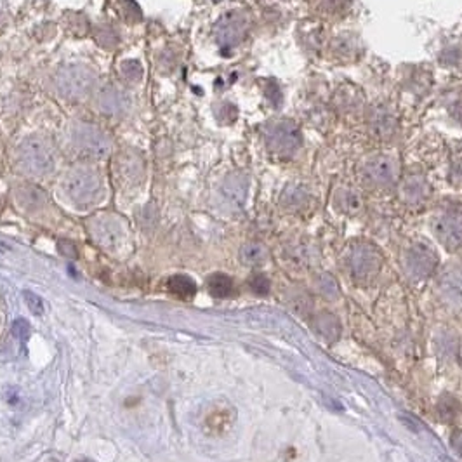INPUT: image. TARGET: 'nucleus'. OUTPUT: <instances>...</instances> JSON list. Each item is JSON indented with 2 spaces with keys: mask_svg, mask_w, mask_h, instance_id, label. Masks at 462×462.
Listing matches in <instances>:
<instances>
[{
  "mask_svg": "<svg viewBox=\"0 0 462 462\" xmlns=\"http://www.w3.org/2000/svg\"><path fill=\"white\" fill-rule=\"evenodd\" d=\"M18 166L30 175H45L54 171L56 155L45 137L30 136L18 148Z\"/></svg>",
  "mask_w": 462,
  "mask_h": 462,
  "instance_id": "1",
  "label": "nucleus"
},
{
  "mask_svg": "<svg viewBox=\"0 0 462 462\" xmlns=\"http://www.w3.org/2000/svg\"><path fill=\"white\" fill-rule=\"evenodd\" d=\"M346 266L354 280L369 282L383 268V255L372 243L358 242L347 250Z\"/></svg>",
  "mask_w": 462,
  "mask_h": 462,
  "instance_id": "2",
  "label": "nucleus"
},
{
  "mask_svg": "<svg viewBox=\"0 0 462 462\" xmlns=\"http://www.w3.org/2000/svg\"><path fill=\"white\" fill-rule=\"evenodd\" d=\"M262 136L271 154L280 156L294 155L303 144V134L299 127L290 120L270 122L262 131Z\"/></svg>",
  "mask_w": 462,
  "mask_h": 462,
  "instance_id": "3",
  "label": "nucleus"
},
{
  "mask_svg": "<svg viewBox=\"0 0 462 462\" xmlns=\"http://www.w3.org/2000/svg\"><path fill=\"white\" fill-rule=\"evenodd\" d=\"M64 190L77 205L93 204L101 195V178L89 167H77L64 178Z\"/></svg>",
  "mask_w": 462,
  "mask_h": 462,
  "instance_id": "4",
  "label": "nucleus"
},
{
  "mask_svg": "<svg viewBox=\"0 0 462 462\" xmlns=\"http://www.w3.org/2000/svg\"><path fill=\"white\" fill-rule=\"evenodd\" d=\"M54 82L61 96L67 99H80L89 94L94 83V75L89 68L71 64V67L61 68L56 74Z\"/></svg>",
  "mask_w": 462,
  "mask_h": 462,
  "instance_id": "5",
  "label": "nucleus"
},
{
  "mask_svg": "<svg viewBox=\"0 0 462 462\" xmlns=\"http://www.w3.org/2000/svg\"><path fill=\"white\" fill-rule=\"evenodd\" d=\"M433 231L438 242L449 250L462 247V207H445L433 217Z\"/></svg>",
  "mask_w": 462,
  "mask_h": 462,
  "instance_id": "6",
  "label": "nucleus"
},
{
  "mask_svg": "<svg viewBox=\"0 0 462 462\" xmlns=\"http://www.w3.org/2000/svg\"><path fill=\"white\" fill-rule=\"evenodd\" d=\"M437 252L431 249L429 246H426V243H412V246L403 252V271L405 275L414 282L431 277V273L437 268Z\"/></svg>",
  "mask_w": 462,
  "mask_h": 462,
  "instance_id": "7",
  "label": "nucleus"
},
{
  "mask_svg": "<svg viewBox=\"0 0 462 462\" xmlns=\"http://www.w3.org/2000/svg\"><path fill=\"white\" fill-rule=\"evenodd\" d=\"M400 166L398 160L391 155L370 156L362 166V178L374 188H388L398 181Z\"/></svg>",
  "mask_w": 462,
  "mask_h": 462,
  "instance_id": "8",
  "label": "nucleus"
},
{
  "mask_svg": "<svg viewBox=\"0 0 462 462\" xmlns=\"http://www.w3.org/2000/svg\"><path fill=\"white\" fill-rule=\"evenodd\" d=\"M74 144L79 154L91 158H103L108 155L112 141L103 131L91 125H79L74 131Z\"/></svg>",
  "mask_w": 462,
  "mask_h": 462,
  "instance_id": "9",
  "label": "nucleus"
},
{
  "mask_svg": "<svg viewBox=\"0 0 462 462\" xmlns=\"http://www.w3.org/2000/svg\"><path fill=\"white\" fill-rule=\"evenodd\" d=\"M249 175L243 173H233L226 175L223 183L219 186V202L226 211L236 212L242 211L243 205H246L247 197H249Z\"/></svg>",
  "mask_w": 462,
  "mask_h": 462,
  "instance_id": "10",
  "label": "nucleus"
},
{
  "mask_svg": "<svg viewBox=\"0 0 462 462\" xmlns=\"http://www.w3.org/2000/svg\"><path fill=\"white\" fill-rule=\"evenodd\" d=\"M249 32V18L240 11H233L223 16L216 25V39L221 47L230 49L243 40Z\"/></svg>",
  "mask_w": 462,
  "mask_h": 462,
  "instance_id": "11",
  "label": "nucleus"
},
{
  "mask_svg": "<svg viewBox=\"0 0 462 462\" xmlns=\"http://www.w3.org/2000/svg\"><path fill=\"white\" fill-rule=\"evenodd\" d=\"M438 296L446 306L462 309V266H450L438 280Z\"/></svg>",
  "mask_w": 462,
  "mask_h": 462,
  "instance_id": "12",
  "label": "nucleus"
},
{
  "mask_svg": "<svg viewBox=\"0 0 462 462\" xmlns=\"http://www.w3.org/2000/svg\"><path fill=\"white\" fill-rule=\"evenodd\" d=\"M313 330L327 342H335L339 337H341V322L335 315L332 313L322 311L316 313L311 318Z\"/></svg>",
  "mask_w": 462,
  "mask_h": 462,
  "instance_id": "13",
  "label": "nucleus"
},
{
  "mask_svg": "<svg viewBox=\"0 0 462 462\" xmlns=\"http://www.w3.org/2000/svg\"><path fill=\"white\" fill-rule=\"evenodd\" d=\"M400 195H402V200L405 204L419 205L422 202H426L427 197H429V186H427L426 179L421 178V175H410V178H407L403 181Z\"/></svg>",
  "mask_w": 462,
  "mask_h": 462,
  "instance_id": "14",
  "label": "nucleus"
},
{
  "mask_svg": "<svg viewBox=\"0 0 462 462\" xmlns=\"http://www.w3.org/2000/svg\"><path fill=\"white\" fill-rule=\"evenodd\" d=\"M370 129H372L374 136L379 139H389L396 131V118L389 112V108H376L370 115Z\"/></svg>",
  "mask_w": 462,
  "mask_h": 462,
  "instance_id": "15",
  "label": "nucleus"
},
{
  "mask_svg": "<svg viewBox=\"0 0 462 462\" xmlns=\"http://www.w3.org/2000/svg\"><path fill=\"white\" fill-rule=\"evenodd\" d=\"M309 192L304 186L301 185H289L287 188L284 190L280 198L282 207L287 209L290 212H297L303 211L304 207L309 204Z\"/></svg>",
  "mask_w": 462,
  "mask_h": 462,
  "instance_id": "16",
  "label": "nucleus"
},
{
  "mask_svg": "<svg viewBox=\"0 0 462 462\" xmlns=\"http://www.w3.org/2000/svg\"><path fill=\"white\" fill-rule=\"evenodd\" d=\"M335 205L339 207V211L346 214H358L364 207V202L354 190L342 188L335 193Z\"/></svg>",
  "mask_w": 462,
  "mask_h": 462,
  "instance_id": "17",
  "label": "nucleus"
},
{
  "mask_svg": "<svg viewBox=\"0 0 462 462\" xmlns=\"http://www.w3.org/2000/svg\"><path fill=\"white\" fill-rule=\"evenodd\" d=\"M99 108L108 115L122 113L125 110V94L118 93L117 89H106L99 98Z\"/></svg>",
  "mask_w": 462,
  "mask_h": 462,
  "instance_id": "18",
  "label": "nucleus"
},
{
  "mask_svg": "<svg viewBox=\"0 0 462 462\" xmlns=\"http://www.w3.org/2000/svg\"><path fill=\"white\" fill-rule=\"evenodd\" d=\"M240 259L247 266H259L268 259V249L261 242H249L240 249Z\"/></svg>",
  "mask_w": 462,
  "mask_h": 462,
  "instance_id": "19",
  "label": "nucleus"
},
{
  "mask_svg": "<svg viewBox=\"0 0 462 462\" xmlns=\"http://www.w3.org/2000/svg\"><path fill=\"white\" fill-rule=\"evenodd\" d=\"M167 287H169L174 296L183 297V299H190L197 292V285L186 275H174V277H171L169 282H167Z\"/></svg>",
  "mask_w": 462,
  "mask_h": 462,
  "instance_id": "20",
  "label": "nucleus"
},
{
  "mask_svg": "<svg viewBox=\"0 0 462 462\" xmlns=\"http://www.w3.org/2000/svg\"><path fill=\"white\" fill-rule=\"evenodd\" d=\"M207 289L214 297H228L233 290V282L228 275L214 273L207 278Z\"/></svg>",
  "mask_w": 462,
  "mask_h": 462,
  "instance_id": "21",
  "label": "nucleus"
},
{
  "mask_svg": "<svg viewBox=\"0 0 462 462\" xmlns=\"http://www.w3.org/2000/svg\"><path fill=\"white\" fill-rule=\"evenodd\" d=\"M316 287L318 292L328 301H337L341 297V289H339L337 280L330 273H322L316 278Z\"/></svg>",
  "mask_w": 462,
  "mask_h": 462,
  "instance_id": "22",
  "label": "nucleus"
},
{
  "mask_svg": "<svg viewBox=\"0 0 462 462\" xmlns=\"http://www.w3.org/2000/svg\"><path fill=\"white\" fill-rule=\"evenodd\" d=\"M461 412V403L457 402V398H454L452 395L441 396L440 402H438V414L445 422H452L454 419L459 415Z\"/></svg>",
  "mask_w": 462,
  "mask_h": 462,
  "instance_id": "23",
  "label": "nucleus"
},
{
  "mask_svg": "<svg viewBox=\"0 0 462 462\" xmlns=\"http://www.w3.org/2000/svg\"><path fill=\"white\" fill-rule=\"evenodd\" d=\"M290 255H292L294 261L311 262L316 258V250L308 242H294L292 247H290Z\"/></svg>",
  "mask_w": 462,
  "mask_h": 462,
  "instance_id": "24",
  "label": "nucleus"
},
{
  "mask_svg": "<svg viewBox=\"0 0 462 462\" xmlns=\"http://www.w3.org/2000/svg\"><path fill=\"white\" fill-rule=\"evenodd\" d=\"M249 285H250L252 292L258 294V296H266V294L270 292V280H268V277H265L262 273L254 275V277L250 278Z\"/></svg>",
  "mask_w": 462,
  "mask_h": 462,
  "instance_id": "25",
  "label": "nucleus"
},
{
  "mask_svg": "<svg viewBox=\"0 0 462 462\" xmlns=\"http://www.w3.org/2000/svg\"><path fill=\"white\" fill-rule=\"evenodd\" d=\"M23 296H25L26 306H28V309L33 313V315L39 316L44 313V303H42L40 296H37V294L32 292V290H25Z\"/></svg>",
  "mask_w": 462,
  "mask_h": 462,
  "instance_id": "26",
  "label": "nucleus"
},
{
  "mask_svg": "<svg viewBox=\"0 0 462 462\" xmlns=\"http://www.w3.org/2000/svg\"><path fill=\"white\" fill-rule=\"evenodd\" d=\"M290 303H292L294 311H297V313H303V311H306V309L311 308V299H309L304 292H297V290L294 292V296L290 297Z\"/></svg>",
  "mask_w": 462,
  "mask_h": 462,
  "instance_id": "27",
  "label": "nucleus"
},
{
  "mask_svg": "<svg viewBox=\"0 0 462 462\" xmlns=\"http://www.w3.org/2000/svg\"><path fill=\"white\" fill-rule=\"evenodd\" d=\"M122 75L127 80L136 82L141 77V64L137 61H125V63H122Z\"/></svg>",
  "mask_w": 462,
  "mask_h": 462,
  "instance_id": "28",
  "label": "nucleus"
},
{
  "mask_svg": "<svg viewBox=\"0 0 462 462\" xmlns=\"http://www.w3.org/2000/svg\"><path fill=\"white\" fill-rule=\"evenodd\" d=\"M11 330H13L14 337H16L18 341H21V342H25L26 339H28V335H30L28 322H26V320H23V318H18L16 322L13 323V328H11Z\"/></svg>",
  "mask_w": 462,
  "mask_h": 462,
  "instance_id": "29",
  "label": "nucleus"
},
{
  "mask_svg": "<svg viewBox=\"0 0 462 462\" xmlns=\"http://www.w3.org/2000/svg\"><path fill=\"white\" fill-rule=\"evenodd\" d=\"M58 250H59V254L64 255V258H70V259H77L79 258L77 247H75L71 242H68V240H59Z\"/></svg>",
  "mask_w": 462,
  "mask_h": 462,
  "instance_id": "30",
  "label": "nucleus"
},
{
  "mask_svg": "<svg viewBox=\"0 0 462 462\" xmlns=\"http://www.w3.org/2000/svg\"><path fill=\"white\" fill-rule=\"evenodd\" d=\"M450 445H452V449L456 450L459 456H462V429L454 431L452 437H450Z\"/></svg>",
  "mask_w": 462,
  "mask_h": 462,
  "instance_id": "31",
  "label": "nucleus"
}]
</instances>
